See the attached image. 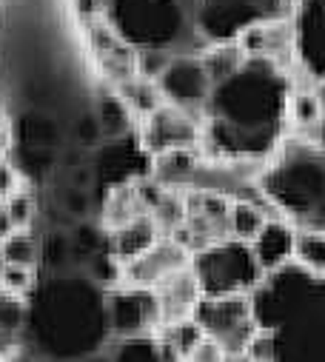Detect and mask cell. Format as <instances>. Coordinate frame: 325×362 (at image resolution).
I'll return each instance as SVG.
<instances>
[{"label": "cell", "instance_id": "1", "mask_svg": "<svg viewBox=\"0 0 325 362\" xmlns=\"http://www.w3.org/2000/svg\"><path fill=\"white\" fill-rule=\"evenodd\" d=\"M291 86L280 63L246 57L214 83L203 106V137L208 148L231 163L266 160L283 143Z\"/></svg>", "mask_w": 325, "mask_h": 362}, {"label": "cell", "instance_id": "2", "mask_svg": "<svg viewBox=\"0 0 325 362\" xmlns=\"http://www.w3.org/2000/svg\"><path fill=\"white\" fill-rule=\"evenodd\" d=\"M112 342L106 320V288L83 271L46 274L26 297L23 345L49 362H74L103 354Z\"/></svg>", "mask_w": 325, "mask_h": 362}, {"label": "cell", "instance_id": "3", "mask_svg": "<svg viewBox=\"0 0 325 362\" xmlns=\"http://www.w3.org/2000/svg\"><path fill=\"white\" fill-rule=\"evenodd\" d=\"M249 300L257 362H325V280L291 262L266 274Z\"/></svg>", "mask_w": 325, "mask_h": 362}, {"label": "cell", "instance_id": "4", "mask_svg": "<svg viewBox=\"0 0 325 362\" xmlns=\"http://www.w3.org/2000/svg\"><path fill=\"white\" fill-rule=\"evenodd\" d=\"M257 192L297 231L325 234V148L283 140L257 177Z\"/></svg>", "mask_w": 325, "mask_h": 362}, {"label": "cell", "instance_id": "5", "mask_svg": "<svg viewBox=\"0 0 325 362\" xmlns=\"http://www.w3.org/2000/svg\"><path fill=\"white\" fill-rule=\"evenodd\" d=\"M103 15L131 52L194 54L200 43L191 0H103Z\"/></svg>", "mask_w": 325, "mask_h": 362}, {"label": "cell", "instance_id": "6", "mask_svg": "<svg viewBox=\"0 0 325 362\" xmlns=\"http://www.w3.org/2000/svg\"><path fill=\"white\" fill-rule=\"evenodd\" d=\"M189 265L203 297H249L266 277L252 245L231 237L194 251Z\"/></svg>", "mask_w": 325, "mask_h": 362}, {"label": "cell", "instance_id": "7", "mask_svg": "<svg viewBox=\"0 0 325 362\" xmlns=\"http://www.w3.org/2000/svg\"><path fill=\"white\" fill-rule=\"evenodd\" d=\"M191 6L200 40L228 46L257 26L277 23L285 0H191Z\"/></svg>", "mask_w": 325, "mask_h": 362}, {"label": "cell", "instance_id": "8", "mask_svg": "<svg viewBox=\"0 0 325 362\" xmlns=\"http://www.w3.org/2000/svg\"><path fill=\"white\" fill-rule=\"evenodd\" d=\"M200 334L225 356L246 354L257 337V322L249 297H203L191 314Z\"/></svg>", "mask_w": 325, "mask_h": 362}, {"label": "cell", "instance_id": "9", "mask_svg": "<svg viewBox=\"0 0 325 362\" xmlns=\"http://www.w3.org/2000/svg\"><path fill=\"white\" fill-rule=\"evenodd\" d=\"M106 320L114 339L154 337L160 331L157 297L151 288L120 286L106 291Z\"/></svg>", "mask_w": 325, "mask_h": 362}, {"label": "cell", "instance_id": "10", "mask_svg": "<svg viewBox=\"0 0 325 362\" xmlns=\"http://www.w3.org/2000/svg\"><path fill=\"white\" fill-rule=\"evenodd\" d=\"M154 86H157L162 103L194 115L197 109L206 106L211 88H214V80L200 54H177V57H172V63L157 77Z\"/></svg>", "mask_w": 325, "mask_h": 362}, {"label": "cell", "instance_id": "11", "mask_svg": "<svg viewBox=\"0 0 325 362\" xmlns=\"http://www.w3.org/2000/svg\"><path fill=\"white\" fill-rule=\"evenodd\" d=\"M200 137H203V126L194 120V115L169 103H160L151 115H146V123L140 132V143L151 160L166 151L194 148Z\"/></svg>", "mask_w": 325, "mask_h": 362}, {"label": "cell", "instance_id": "12", "mask_svg": "<svg viewBox=\"0 0 325 362\" xmlns=\"http://www.w3.org/2000/svg\"><path fill=\"white\" fill-rule=\"evenodd\" d=\"M92 174H95V186L117 189V186H131L140 183V165L151 168V157L146 154L140 137L129 134L120 140H106L95 154L89 157Z\"/></svg>", "mask_w": 325, "mask_h": 362}, {"label": "cell", "instance_id": "13", "mask_svg": "<svg viewBox=\"0 0 325 362\" xmlns=\"http://www.w3.org/2000/svg\"><path fill=\"white\" fill-rule=\"evenodd\" d=\"M191 262V251L183 248L175 237H160L148 251L123 265V283L134 288H154L175 271Z\"/></svg>", "mask_w": 325, "mask_h": 362}, {"label": "cell", "instance_id": "14", "mask_svg": "<svg viewBox=\"0 0 325 362\" xmlns=\"http://www.w3.org/2000/svg\"><path fill=\"white\" fill-rule=\"evenodd\" d=\"M294 52L302 69L325 83V0H302L294 23Z\"/></svg>", "mask_w": 325, "mask_h": 362}, {"label": "cell", "instance_id": "15", "mask_svg": "<svg viewBox=\"0 0 325 362\" xmlns=\"http://www.w3.org/2000/svg\"><path fill=\"white\" fill-rule=\"evenodd\" d=\"M157 297V311H160V328L162 325H172V322H183L191 320L197 303L203 300L200 286L191 274V265L175 271L172 277H166L160 286L151 288Z\"/></svg>", "mask_w": 325, "mask_h": 362}, {"label": "cell", "instance_id": "16", "mask_svg": "<svg viewBox=\"0 0 325 362\" xmlns=\"http://www.w3.org/2000/svg\"><path fill=\"white\" fill-rule=\"evenodd\" d=\"M294 243H297L294 226H288L285 220H268L249 245L263 274H274V271L294 262Z\"/></svg>", "mask_w": 325, "mask_h": 362}, {"label": "cell", "instance_id": "17", "mask_svg": "<svg viewBox=\"0 0 325 362\" xmlns=\"http://www.w3.org/2000/svg\"><path fill=\"white\" fill-rule=\"evenodd\" d=\"M12 140L15 146H29V148H46V151H60L66 132L60 120L52 112L43 109H26L15 117L12 126Z\"/></svg>", "mask_w": 325, "mask_h": 362}, {"label": "cell", "instance_id": "18", "mask_svg": "<svg viewBox=\"0 0 325 362\" xmlns=\"http://www.w3.org/2000/svg\"><path fill=\"white\" fill-rule=\"evenodd\" d=\"M106 234H109V240H106L109 254H112L120 265L131 262L134 257H140L143 251H148V248L162 237L160 228H157V223L151 220V214H140V217H134L131 223H126V226H120V228H114V231H106Z\"/></svg>", "mask_w": 325, "mask_h": 362}, {"label": "cell", "instance_id": "19", "mask_svg": "<svg viewBox=\"0 0 325 362\" xmlns=\"http://www.w3.org/2000/svg\"><path fill=\"white\" fill-rule=\"evenodd\" d=\"M197 168H200V160L194 148H177V151H166L151 160V180L166 192L191 189Z\"/></svg>", "mask_w": 325, "mask_h": 362}, {"label": "cell", "instance_id": "20", "mask_svg": "<svg viewBox=\"0 0 325 362\" xmlns=\"http://www.w3.org/2000/svg\"><path fill=\"white\" fill-rule=\"evenodd\" d=\"M95 115H98L103 140H120L134 134V112L126 106L120 95H103L95 103Z\"/></svg>", "mask_w": 325, "mask_h": 362}, {"label": "cell", "instance_id": "21", "mask_svg": "<svg viewBox=\"0 0 325 362\" xmlns=\"http://www.w3.org/2000/svg\"><path fill=\"white\" fill-rule=\"evenodd\" d=\"M268 220L271 217L266 214V209L257 200H231V209H228V237L240 240V243H252Z\"/></svg>", "mask_w": 325, "mask_h": 362}, {"label": "cell", "instance_id": "22", "mask_svg": "<svg viewBox=\"0 0 325 362\" xmlns=\"http://www.w3.org/2000/svg\"><path fill=\"white\" fill-rule=\"evenodd\" d=\"M109 362H180L157 337H134V339H117L114 351L109 354Z\"/></svg>", "mask_w": 325, "mask_h": 362}, {"label": "cell", "instance_id": "23", "mask_svg": "<svg viewBox=\"0 0 325 362\" xmlns=\"http://www.w3.org/2000/svg\"><path fill=\"white\" fill-rule=\"evenodd\" d=\"M0 251H4L6 265H20V268H35L40 265V240L32 234V228H15L0 240Z\"/></svg>", "mask_w": 325, "mask_h": 362}, {"label": "cell", "instance_id": "24", "mask_svg": "<svg viewBox=\"0 0 325 362\" xmlns=\"http://www.w3.org/2000/svg\"><path fill=\"white\" fill-rule=\"evenodd\" d=\"M40 265L46 268V274H66V271H74L69 231H60V228L46 231V237L40 240Z\"/></svg>", "mask_w": 325, "mask_h": 362}, {"label": "cell", "instance_id": "25", "mask_svg": "<svg viewBox=\"0 0 325 362\" xmlns=\"http://www.w3.org/2000/svg\"><path fill=\"white\" fill-rule=\"evenodd\" d=\"M294 265L308 271L311 277L325 280V234L322 231H297Z\"/></svg>", "mask_w": 325, "mask_h": 362}, {"label": "cell", "instance_id": "26", "mask_svg": "<svg viewBox=\"0 0 325 362\" xmlns=\"http://www.w3.org/2000/svg\"><path fill=\"white\" fill-rule=\"evenodd\" d=\"M162 345H166L180 362H186V356L197 348V342L203 339L200 328L194 320H183V322H172V325H162L157 334H154Z\"/></svg>", "mask_w": 325, "mask_h": 362}, {"label": "cell", "instance_id": "27", "mask_svg": "<svg viewBox=\"0 0 325 362\" xmlns=\"http://www.w3.org/2000/svg\"><path fill=\"white\" fill-rule=\"evenodd\" d=\"M52 189H54L52 203H54L66 217H71L74 223L89 220V214H92V192L74 189V186H69V183H57V180L52 183Z\"/></svg>", "mask_w": 325, "mask_h": 362}, {"label": "cell", "instance_id": "28", "mask_svg": "<svg viewBox=\"0 0 325 362\" xmlns=\"http://www.w3.org/2000/svg\"><path fill=\"white\" fill-rule=\"evenodd\" d=\"M71 137H74V146H80L83 151H95V148H100V146L106 143L95 109H86V112H80V115L74 117V123H71Z\"/></svg>", "mask_w": 325, "mask_h": 362}, {"label": "cell", "instance_id": "29", "mask_svg": "<svg viewBox=\"0 0 325 362\" xmlns=\"http://www.w3.org/2000/svg\"><path fill=\"white\" fill-rule=\"evenodd\" d=\"M37 286V277H35V268H20V265H6L0 271V291H6L12 297H20L26 300Z\"/></svg>", "mask_w": 325, "mask_h": 362}, {"label": "cell", "instance_id": "30", "mask_svg": "<svg viewBox=\"0 0 325 362\" xmlns=\"http://www.w3.org/2000/svg\"><path fill=\"white\" fill-rule=\"evenodd\" d=\"M4 206H6V217H9L12 231L15 228H32L35 214H37V206H35L32 192H26V189L15 192L9 200H4Z\"/></svg>", "mask_w": 325, "mask_h": 362}, {"label": "cell", "instance_id": "31", "mask_svg": "<svg viewBox=\"0 0 325 362\" xmlns=\"http://www.w3.org/2000/svg\"><path fill=\"white\" fill-rule=\"evenodd\" d=\"M319 117H322V100L317 95H291L288 120L308 129V126H319Z\"/></svg>", "mask_w": 325, "mask_h": 362}, {"label": "cell", "instance_id": "32", "mask_svg": "<svg viewBox=\"0 0 325 362\" xmlns=\"http://www.w3.org/2000/svg\"><path fill=\"white\" fill-rule=\"evenodd\" d=\"M172 57H177V54H166V52H137V54H134L137 77H140V80H148V83H157V77L166 71V66L172 63Z\"/></svg>", "mask_w": 325, "mask_h": 362}, {"label": "cell", "instance_id": "33", "mask_svg": "<svg viewBox=\"0 0 325 362\" xmlns=\"http://www.w3.org/2000/svg\"><path fill=\"white\" fill-rule=\"evenodd\" d=\"M20 183H23V180H20L18 168L12 165V160L9 157H0V203L9 200L15 192H20L23 189Z\"/></svg>", "mask_w": 325, "mask_h": 362}, {"label": "cell", "instance_id": "34", "mask_svg": "<svg viewBox=\"0 0 325 362\" xmlns=\"http://www.w3.org/2000/svg\"><path fill=\"white\" fill-rule=\"evenodd\" d=\"M223 359H225V354H223L211 339H206V337H203V339L197 342V348L186 356V362H223Z\"/></svg>", "mask_w": 325, "mask_h": 362}, {"label": "cell", "instance_id": "35", "mask_svg": "<svg viewBox=\"0 0 325 362\" xmlns=\"http://www.w3.org/2000/svg\"><path fill=\"white\" fill-rule=\"evenodd\" d=\"M9 231H12V226H9V217H6V206L0 203V240H4Z\"/></svg>", "mask_w": 325, "mask_h": 362}, {"label": "cell", "instance_id": "36", "mask_svg": "<svg viewBox=\"0 0 325 362\" xmlns=\"http://www.w3.org/2000/svg\"><path fill=\"white\" fill-rule=\"evenodd\" d=\"M74 362H109V354H92V356H83V359H74Z\"/></svg>", "mask_w": 325, "mask_h": 362}, {"label": "cell", "instance_id": "37", "mask_svg": "<svg viewBox=\"0 0 325 362\" xmlns=\"http://www.w3.org/2000/svg\"><path fill=\"white\" fill-rule=\"evenodd\" d=\"M319 146L325 148V100H322V117H319Z\"/></svg>", "mask_w": 325, "mask_h": 362}, {"label": "cell", "instance_id": "38", "mask_svg": "<svg viewBox=\"0 0 325 362\" xmlns=\"http://www.w3.org/2000/svg\"><path fill=\"white\" fill-rule=\"evenodd\" d=\"M6 268V259H4V251H0V271H4Z\"/></svg>", "mask_w": 325, "mask_h": 362}, {"label": "cell", "instance_id": "39", "mask_svg": "<svg viewBox=\"0 0 325 362\" xmlns=\"http://www.w3.org/2000/svg\"><path fill=\"white\" fill-rule=\"evenodd\" d=\"M0 129H4V123H0Z\"/></svg>", "mask_w": 325, "mask_h": 362}, {"label": "cell", "instance_id": "40", "mask_svg": "<svg viewBox=\"0 0 325 362\" xmlns=\"http://www.w3.org/2000/svg\"><path fill=\"white\" fill-rule=\"evenodd\" d=\"M0 362H4V356H0Z\"/></svg>", "mask_w": 325, "mask_h": 362}]
</instances>
